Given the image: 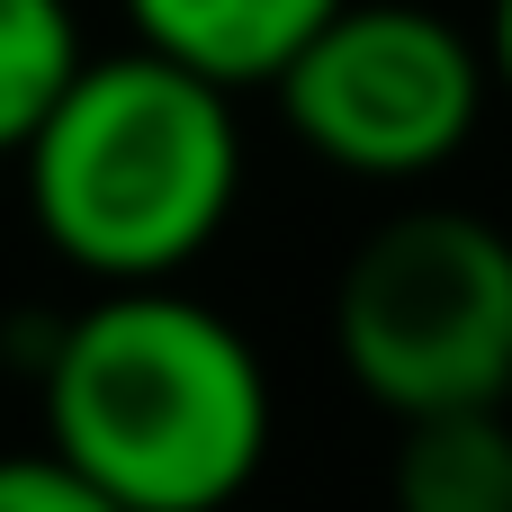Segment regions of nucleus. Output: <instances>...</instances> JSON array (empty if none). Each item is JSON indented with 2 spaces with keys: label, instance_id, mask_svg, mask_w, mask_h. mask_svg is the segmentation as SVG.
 I'll use <instances>...</instances> for the list:
<instances>
[{
  "label": "nucleus",
  "instance_id": "9",
  "mask_svg": "<svg viewBox=\"0 0 512 512\" xmlns=\"http://www.w3.org/2000/svg\"><path fill=\"white\" fill-rule=\"evenodd\" d=\"M477 45H486V81L512 90V0H486V36Z\"/></svg>",
  "mask_w": 512,
  "mask_h": 512
},
{
  "label": "nucleus",
  "instance_id": "3",
  "mask_svg": "<svg viewBox=\"0 0 512 512\" xmlns=\"http://www.w3.org/2000/svg\"><path fill=\"white\" fill-rule=\"evenodd\" d=\"M342 378L396 423L512 396V234L477 207H396L333 279Z\"/></svg>",
  "mask_w": 512,
  "mask_h": 512
},
{
  "label": "nucleus",
  "instance_id": "2",
  "mask_svg": "<svg viewBox=\"0 0 512 512\" xmlns=\"http://www.w3.org/2000/svg\"><path fill=\"white\" fill-rule=\"evenodd\" d=\"M36 234L99 288L180 279L243 198V117L234 90L189 63L126 45L90 54L36 144L18 153Z\"/></svg>",
  "mask_w": 512,
  "mask_h": 512
},
{
  "label": "nucleus",
  "instance_id": "1",
  "mask_svg": "<svg viewBox=\"0 0 512 512\" xmlns=\"http://www.w3.org/2000/svg\"><path fill=\"white\" fill-rule=\"evenodd\" d=\"M45 450L126 512H225L270 459V369L207 297L99 288L36 351Z\"/></svg>",
  "mask_w": 512,
  "mask_h": 512
},
{
  "label": "nucleus",
  "instance_id": "8",
  "mask_svg": "<svg viewBox=\"0 0 512 512\" xmlns=\"http://www.w3.org/2000/svg\"><path fill=\"white\" fill-rule=\"evenodd\" d=\"M0 512H126L108 504L90 477H72L54 450H9L0 459Z\"/></svg>",
  "mask_w": 512,
  "mask_h": 512
},
{
  "label": "nucleus",
  "instance_id": "4",
  "mask_svg": "<svg viewBox=\"0 0 512 512\" xmlns=\"http://www.w3.org/2000/svg\"><path fill=\"white\" fill-rule=\"evenodd\" d=\"M270 90L315 162L387 189L450 171L495 99L486 45L423 0H342Z\"/></svg>",
  "mask_w": 512,
  "mask_h": 512
},
{
  "label": "nucleus",
  "instance_id": "6",
  "mask_svg": "<svg viewBox=\"0 0 512 512\" xmlns=\"http://www.w3.org/2000/svg\"><path fill=\"white\" fill-rule=\"evenodd\" d=\"M396 512H512L504 405L405 423V441H396Z\"/></svg>",
  "mask_w": 512,
  "mask_h": 512
},
{
  "label": "nucleus",
  "instance_id": "5",
  "mask_svg": "<svg viewBox=\"0 0 512 512\" xmlns=\"http://www.w3.org/2000/svg\"><path fill=\"white\" fill-rule=\"evenodd\" d=\"M135 45L189 63L216 90H270L288 54L342 9V0H117Z\"/></svg>",
  "mask_w": 512,
  "mask_h": 512
},
{
  "label": "nucleus",
  "instance_id": "7",
  "mask_svg": "<svg viewBox=\"0 0 512 512\" xmlns=\"http://www.w3.org/2000/svg\"><path fill=\"white\" fill-rule=\"evenodd\" d=\"M81 63L90 45H81L72 0H0V162L36 144V126L54 117Z\"/></svg>",
  "mask_w": 512,
  "mask_h": 512
}]
</instances>
